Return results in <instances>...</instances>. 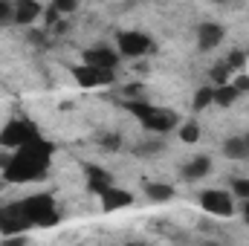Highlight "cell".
<instances>
[{"mask_svg":"<svg viewBox=\"0 0 249 246\" xmlns=\"http://www.w3.org/2000/svg\"><path fill=\"white\" fill-rule=\"evenodd\" d=\"M50 157H53V145L44 142L41 136L20 145L18 154L6 162V180L9 183H32V180H41L47 165H50Z\"/></svg>","mask_w":249,"mask_h":246,"instance_id":"cell-1","label":"cell"},{"mask_svg":"<svg viewBox=\"0 0 249 246\" xmlns=\"http://www.w3.org/2000/svg\"><path fill=\"white\" fill-rule=\"evenodd\" d=\"M26 223L32 226H53L58 223V214H55V206H53V197L50 194H38V197H26L23 203H18Z\"/></svg>","mask_w":249,"mask_h":246,"instance_id":"cell-2","label":"cell"},{"mask_svg":"<svg viewBox=\"0 0 249 246\" xmlns=\"http://www.w3.org/2000/svg\"><path fill=\"white\" fill-rule=\"evenodd\" d=\"M127 110H130L133 116H139V122L145 124L148 130H157V133L171 130V127L177 124V113H171V110H160V107H151V105H142V102H130Z\"/></svg>","mask_w":249,"mask_h":246,"instance_id":"cell-3","label":"cell"},{"mask_svg":"<svg viewBox=\"0 0 249 246\" xmlns=\"http://www.w3.org/2000/svg\"><path fill=\"white\" fill-rule=\"evenodd\" d=\"M38 136L41 133H38V127L32 122L12 119V122H6V127L0 130V148H20V145H26L32 139H38Z\"/></svg>","mask_w":249,"mask_h":246,"instance_id":"cell-4","label":"cell"},{"mask_svg":"<svg viewBox=\"0 0 249 246\" xmlns=\"http://www.w3.org/2000/svg\"><path fill=\"white\" fill-rule=\"evenodd\" d=\"M200 206H203L209 214H214V217H232V214H235L232 197H229L226 191H217V188L203 191V194H200Z\"/></svg>","mask_w":249,"mask_h":246,"instance_id":"cell-5","label":"cell"},{"mask_svg":"<svg viewBox=\"0 0 249 246\" xmlns=\"http://www.w3.org/2000/svg\"><path fill=\"white\" fill-rule=\"evenodd\" d=\"M119 50L127 58H139V55H145L151 50V38L145 32H133V29L119 32Z\"/></svg>","mask_w":249,"mask_h":246,"instance_id":"cell-6","label":"cell"},{"mask_svg":"<svg viewBox=\"0 0 249 246\" xmlns=\"http://www.w3.org/2000/svg\"><path fill=\"white\" fill-rule=\"evenodd\" d=\"M75 81H78L81 87H102V84H113V70L84 64V67H75Z\"/></svg>","mask_w":249,"mask_h":246,"instance_id":"cell-7","label":"cell"},{"mask_svg":"<svg viewBox=\"0 0 249 246\" xmlns=\"http://www.w3.org/2000/svg\"><path fill=\"white\" fill-rule=\"evenodd\" d=\"M220 41H223V26L220 23H200V29H197L200 50H214Z\"/></svg>","mask_w":249,"mask_h":246,"instance_id":"cell-8","label":"cell"},{"mask_svg":"<svg viewBox=\"0 0 249 246\" xmlns=\"http://www.w3.org/2000/svg\"><path fill=\"white\" fill-rule=\"evenodd\" d=\"M41 15V6H38V0H15V23H20V26H29L35 18Z\"/></svg>","mask_w":249,"mask_h":246,"instance_id":"cell-9","label":"cell"},{"mask_svg":"<svg viewBox=\"0 0 249 246\" xmlns=\"http://www.w3.org/2000/svg\"><path fill=\"white\" fill-rule=\"evenodd\" d=\"M133 203V197L127 194V191H119V188H107V191H102V206H105V211H116V209H127Z\"/></svg>","mask_w":249,"mask_h":246,"instance_id":"cell-10","label":"cell"},{"mask_svg":"<svg viewBox=\"0 0 249 246\" xmlns=\"http://www.w3.org/2000/svg\"><path fill=\"white\" fill-rule=\"evenodd\" d=\"M84 64H93V67H105V70H116V53H110V50H105V47H96V50H87L84 53Z\"/></svg>","mask_w":249,"mask_h":246,"instance_id":"cell-11","label":"cell"},{"mask_svg":"<svg viewBox=\"0 0 249 246\" xmlns=\"http://www.w3.org/2000/svg\"><path fill=\"white\" fill-rule=\"evenodd\" d=\"M87 185L93 194H102L113 185V177L105 171V168H96V165H87Z\"/></svg>","mask_w":249,"mask_h":246,"instance_id":"cell-12","label":"cell"},{"mask_svg":"<svg viewBox=\"0 0 249 246\" xmlns=\"http://www.w3.org/2000/svg\"><path fill=\"white\" fill-rule=\"evenodd\" d=\"M209 168H212V162H209L206 157H197L194 162H188L186 168H183V177H186L188 183H194V180L206 177V174H209Z\"/></svg>","mask_w":249,"mask_h":246,"instance_id":"cell-13","label":"cell"},{"mask_svg":"<svg viewBox=\"0 0 249 246\" xmlns=\"http://www.w3.org/2000/svg\"><path fill=\"white\" fill-rule=\"evenodd\" d=\"M238 96H241V90H238L235 84H229V81L214 87V105H220V107H229Z\"/></svg>","mask_w":249,"mask_h":246,"instance_id":"cell-14","label":"cell"},{"mask_svg":"<svg viewBox=\"0 0 249 246\" xmlns=\"http://www.w3.org/2000/svg\"><path fill=\"white\" fill-rule=\"evenodd\" d=\"M145 194H148V200H154V203H165V200L174 197V188H171V185H162V183H148L145 185Z\"/></svg>","mask_w":249,"mask_h":246,"instance_id":"cell-15","label":"cell"},{"mask_svg":"<svg viewBox=\"0 0 249 246\" xmlns=\"http://www.w3.org/2000/svg\"><path fill=\"white\" fill-rule=\"evenodd\" d=\"M223 154L229 157V159H244L249 154V148H247V142L241 139V136H235V139H229L226 145H223Z\"/></svg>","mask_w":249,"mask_h":246,"instance_id":"cell-16","label":"cell"},{"mask_svg":"<svg viewBox=\"0 0 249 246\" xmlns=\"http://www.w3.org/2000/svg\"><path fill=\"white\" fill-rule=\"evenodd\" d=\"M214 102V87H200L194 96V110H206Z\"/></svg>","mask_w":249,"mask_h":246,"instance_id":"cell-17","label":"cell"},{"mask_svg":"<svg viewBox=\"0 0 249 246\" xmlns=\"http://www.w3.org/2000/svg\"><path fill=\"white\" fill-rule=\"evenodd\" d=\"M180 139H183V142H197V139H200V127H197V122L183 124V127H180Z\"/></svg>","mask_w":249,"mask_h":246,"instance_id":"cell-18","label":"cell"},{"mask_svg":"<svg viewBox=\"0 0 249 246\" xmlns=\"http://www.w3.org/2000/svg\"><path fill=\"white\" fill-rule=\"evenodd\" d=\"M212 81H214V84H226V81H229V67H226V64L212 67Z\"/></svg>","mask_w":249,"mask_h":246,"instance_id":"cell-19","label":"cell"},{"mask_svg":"<svg viewBox=\"0 0 249 246\" xmlns=\"http://www.w3.org/2000/svg\"><path fill=\"white\" fill-rule=\"evenodd\" d=\"M244 64H247V55L244 53H232L226 67H229V72H238V70H244Z\"/></svg>","mask_w":249,"mask_h":246,"instance_id":"cell-20","label":"cell"},{"mask_svg":"<svg viewBox=\"0 0 249 246\" xmlns=\"http://www.w3.org/2000/svg\"><path fill=\"white\" fill-rule=\"evenodd\" d=\"M15 18V6L9 0H0V23H9Z\"/></svg>","mask_w":249,"mask_h":246,"instance_id":"cell-21","label":"cell"},{"mask_svg":"<svg viewBox=\"0 0 249 246\" xmlns=\"http://www.w3.org/2000/svg\"><path fill=\"white\" fill-rule=\"evenodd\" d=\"M53 9H55L58 15H70V12L75 9V0H53Z\"/></svg>","mask_w":249,"mask_h":246,"instance_id":"cell-22","label":"cell"},{"mask_svg":"<svg viewBox=\"0 0 249 246\" xmlns=\"http://www.w3.org/2000/svg\"><path fill=\"white\" fill-rule=\"evenodd\" d=\"M232 191H235L241 200H247L249 197V180H235V183H232Z\"/></svg>","mask_w":249,"mask_h":246,"instance_id":"cell-23","label":"cell"},{"mask_svg":"<svg viewBox=\"0 0 249 246\" xmlns=\"http://www.w3.org/2000/svg\"><path fill=\"white\" fill-rule=\"evenodd\" d=\"M232 84H235L238 90H249V75H238V78H235Z\"/></svg>","mask_w":249,"mask_h":246,"instance_id":"cell-24","label":"cell"},{"mask_svg":"<svg viewBox=\"0 0 249 246\" xmlns=\"http://www.w3.org/2000/svg\"><path fill=\"white\" fill-rule=\"evenodd\" d=\"M244 217H247V223H249V197H247V203H244Z\"/></svg>","mask_w":249,"mask_h":246,"instance_id":"cell-25","label":"cell"},{"mask_svg":"<svg viewBox=\"0 0 249 246\" xmlns=\"http://www.w3.org/2000/svg\"><path fill=\"white\" fill-rule=\"evenodd\" d=\"M244 142H247V148H249V136H247V139H244Z\"/></svg>","mask_w":249,"mask_h":246,"instance_id":"cell-26","label":"cell"},{"mask_svg":"<svg viewBox=\"0 0 249 246\" xmlns=\"http://www.w3.org/2000/svg\"><path fill=\"white\" fill-rule=\"evenodd\" d=\"M214 3H226V0H214Z\"/></svg>","mask_w":249,"mask_h":246,"instance_id":"cell-27","label":"cell"}]
</instances>
